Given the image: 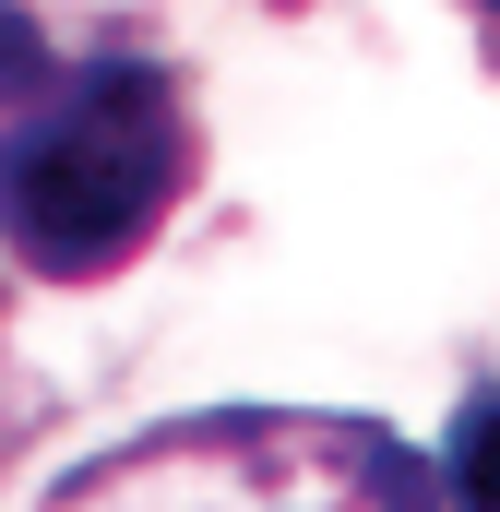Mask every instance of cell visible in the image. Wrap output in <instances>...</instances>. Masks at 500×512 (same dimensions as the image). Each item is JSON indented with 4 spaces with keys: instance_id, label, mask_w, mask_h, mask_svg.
<instances>
[{
    "instance_id": "4",
    "label": "cell",
    "mask_w": 500,
    "mask_h": 512,
    "mask_svg": "<svg viewBox=\"0 0 500 512\" xmlns=\"http://www.w3.org/2000/svg\"><path fill=\"white\" fill-rule=\"evenodd\" d=\"M48 72H60V36H48L24 0H0V108H12V96H36Z\"/></svg>"
},
{
    "instance_id": "5",
    "label": "cell",
    "mask_w": 500,
    "mask_h": 512,
    "mask_svg": "<svg viewBox=\"0 0 500 512\" xmlns=\"http://www.w3.org/2000/svg\"><path fill=\"white\" fill-rule=\"evenodd\" d=\"M465 36H477V60L500 72V0H465Z\"/></svg>"
},
{
    "instance_id": "3",
    "label": "cell",
    "mask_w": 500,
    "mask_h": 512,
    "mask_svg": "<svg viewBox=\"0 0 500 512\" xmlns=\"http://www.w3.org/2000/svg\"><path fill=\"white\" fill-rule=\"evenodd\" d=\"M441 512H500V382H465L441 429Z\"/></svg>"
},
{
    "instance_id": "1",
    "label": "cell",
    "mask_w": 500,
    "mask_h": 512,
    "mask_svg": "<svg viewBox=\"0 0 500 512\" xmlns=\"http://www.w3.org/2000/svg\"><path fill=\"white\" fill-rule=\"evenodd\" d=\"M203 179V108L155 48H60L0 108V262L36 286H120Z\"/></svg>"
},
{
    "instance_id": "2",
    "label": "cell",
    "mask_w": 500,
    "mask_h": 512,
    "mask_svg": "<svg viewBox=\"0 0 500 512\" xmlns=\"http://www.w3.org/2000/svg\"><path fill=\"white\" fill-rule=\"evenodd\" d=\"M36 512H441V453L346 405H191L48 477Z\"/></svg>"
}]
</instances>
